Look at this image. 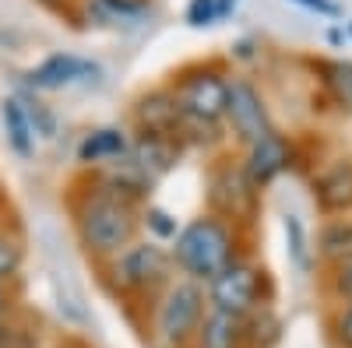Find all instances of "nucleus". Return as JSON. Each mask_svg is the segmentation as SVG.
<instances>
[{"mask_svg": "<svg viewBox=\"0 0 352 348\" xmlns=\"http://www.w3.org/2000/svg\"><path fill=\"white\" fill-rule=\"evenodd\" d=\"M46 4H56V0H46Z\"/></svg>", "mask_w": 352, "mask_h": 348, "instance_id": "obj_30", "label": "nucleus"}, {"mask_svg": "<svg viewBox=\"0 0 352 348\" xmlns=\"http://www.w3.org/2000/svg\"><path fill=\"white\" fill-rule=\"evenodd\" d=\"M144 222H148L152 229H155V236H162V240H176V222H169V215L162 211V208H148L144 211Z\"/></svg>", "mask_w": 352, "mask_h": 348, "instance_id": "obj_25", "label": "nucleus"}, {"mask_svg": "<svg viewBox=\"0 0 352 348\" xmlns=\"http://www.w3.org/2000/svg\"><path fill=\"white\" fill-rule=\"evenodd\" d=\"M141 134H159V137H173L180 141V106H176L173 92H152L144 95L134 109Z\"/></svg>", "mask_w": 352, "mask_h": 348, "instance_id": "obj_12", "label": "nucleus"}, {"mask_svg": "<svg viewBox=\"0 0 352 348\" xmlns=\"http://www.w3.org/2000/svg\"><path fill=\"white\" fill-rule=\"evenodd\" d=\"M204 313H208V292L197 281H190V278L169 281L162 299H159V310H155L159 345L162 348H184L187 341H194Z\"/></svg>", "mask_w": 352, "mask_h": 348, "instance_id": "obj_3", "label": "nucleus"}, {"mask_svg": "<svg viewBox=\"0 0 352 348\" xmlns=\"http://www.w3.org/2000/svg\"><path fill=\"white\" fill-rule=\"evenodd\" d=\"M0 124H4L11 152L18 159H32V152H36V130H32V120H28L21 99H4V102H0Z\"/></svg>", "mask_w": 352, "mask_h": 348, "instance_id": "obj_15", "label": "nucleus"}, {"mask_svg": "<svg viewBox=\"0 0 352 348\" xmlns=\"http://www.w3.org/2000/svg\"><path fill=\"white\" fill-rule=\"evenodd\" d=\"M331 292L338 299H352V257L338 260V264H331Z\"/></svg>", "mask_w": 352, "mask_h": 348, "instance_id": "obj_23", "label": "nucleus"}, {"mask_svg": "<svg viewBox=\"0 0 352 348\" xmlns=\"http://www.w3.org/2000/svg\"><path fill=\"white\" fill-rule=\"evenodd\" d=\"M21 106H25L28 120H32V130H36L39 137H53V134H56V120H53V113H50L43 102H28V99H21Z\"/></svg>", "mask_w": 352, "mask_h": 348, "instance_id": "obj_21", "label": "nucleus"}, {"mask_svg": "<svg viewBox=\"0 0 352 348\" xmlns=\"http://www.w3.org/2000/svg\"><path fill=\"white\" fill-rule=\"evenodd\" d=\"M324 81H328V89L335 92L338 102L352 106V64H345V60L328 64V67H324Z\"/></svg>", "mask_w": 352, "mask_h": 348, "instance_id": "obj_20", "label": "nucleus"}, {"mask_svg": "<svg viewBox=\"0 0 352 348\" xmlns=\"http://www.w3.org/2000/svg\"><path fill=\"white\" fill-rule=\"evenodd\" d=\"M169 253H173V264L190 281L208 285L215 275H222L236 260V229L219 215L190 218L176 232Z\"/></svg>", "mask_w": 352, "mask_h": 348, "instance_id": "obj_2", "label": "nucleus"}, {"mask_svg": "<svg viewBox=\"0 0 352 348\" xmlns=\"http://www.w3.org/2000/svg\"><path fill=\"white\" fill-rule=\"evenodd\" d=\"M173 253L166 246H159L155 240L148 243H131L120 257L109 260V271L113 281L124 288V292L144 296V292H155V288H166L173 281Z\"/></svg>", "mask_w": 352, "mask_h": 348, "instance_id": "obj_4", "label": "nucleus"}, {"mask_svg": "<svg viewBox=\"0 0 352 348\" xmlns=\"http://www.w3.org/2000/svg\"><path fill=\"white\" fill-rule=\"evenodd\" d=\"M285 240H289V257L303 275L310 271V246H307V229L300 215H285Z\"/></svg>", "mask_w": 352, "mask_h": 348, "instance_id": "obj_18", "label": "nucleus"}, {"mask_svg": "<svg viewBox=\"0 0 352 348\" xmlns=\"http://www.w3.org/2000/svg\"><path fill=\"white\" fill-rule=\"evenodd\" d=\"M208 205H212V215L226 218L229 225L254 215V208H257V187L250 183L243 165L222 162V165L212 169V176H208Z\"/></svg>", "mask_w": 352, "mask_h": 348, "instance_id": "obj_7", "label": "nucleus"}, {"mask_svg": "<svg viewBox=\"0 0 352 348\" xmlns=\"http://www.w3.org/2000/svg\"><path fill=\"white\" fill-rule=\"evenodd\" d=\"M232 8H236V0H219V14H229Z\"/></svg>", "mask_w": 352, "mask_h": 348, "instance_id": "obj_28", "label": "nucleus"}, {"mask_svg": "<svg viewBox=\"0 0 352 348\" xmlns=\"http://www.w3.org/2000/svg\"><path fill=\"white\" fill-rule=\"evenodd\" d=\"M226 124H229L232 134H236V141H243V144H254L264 134H272V120H268V109H264V99H261V92L254 89V84L243 81V78L229 81Z\"/></svg>", "mask_w": 352, "mask_h": 348, "instance_id": "obj_8", "label": "nucleus"}, {"mask_svg": "<svg viewBox=\"0 0 352 348\" xmlns=\"http://www.w3.org/2000/svg\"><path fill=\"white\" fill-rule=\"evenodd\" d=\"M173 99L180 106L184 120H197V124H222L226 120V99H229V78H222L219 71H187L180 81L173 84Z\"/></svg>", "mask_w": 352, "mask_h": 348, "instance_id": "obj_5", "label": "nucleus"}, {"mask_svg": "<svg viewBox=\"0 0 352 348\" xmlns=\"http://www.w3.org/2000/svg\"><path fill=\"white\" fill-rule=\"evenodd\" d=\"M8 310H11V299H8V292H4V285H0V324H4Z\"/></svg>", "mask_w": 352, "mask_h": 348, "instance_id": "obj_27", "label": "nucleus"}, {"mask_svg": "<svg viewBox=\"0 0 352 348\" xmlns=\"http://www.w3.org/2000/svg\"><path fill=\"white\" fill-rule=\"evenodd\" d=\"M127 152H131V137L120 127H102V130H92L81 141L78 162H85V165H109L116 159H124Z\"/></svg>", "mask_w": 352, "mask_h": 348, "instance_id": "obj_14", "label": "nucleus"}, {"mask_svg": "<svg viewBox=\"0 0 352 348\" xmlns=\"http://www.w3.org/2000/svg\"><path fill=\"white\" fill-rule=\"evenodd\" d=\"M261 285L264 271L250 260H232V264L208 281V306L229 316H247L261 306Z\"/></svg>", "mask_w": 352, "mask_h": 348, "instance_id": "obj_6", "label": "nucleus"}, {"mask_svg": "<svg viewBox=\"0 0 352 348\" xmlns=\"http://www.w3.org/2000/svg\"><path fill=\"white\" fill-rule=\"evenodd\" d=\"M131 159L144 169V176H152L159 183L180 162V141L159 137V134H138V141H131Z\"/></svg>", "mask_w": 352, "mask_h": 348, "instance_id": "obj_13", "label": "nucleus"}, {"mask_svg": "<svg viewBox=\"0 0 352 348\" xmlns=\"http://www.w3.org/2000/svg\"><path fill=\"white\" fill-rule=\"evenodd\" d=\"M292 4H300L307 11H317V14H324V18H338L342 8L335 4V0H292Z\"/></svg>", "mask_w": 352, "mask_h": 348, "instance_id": "obj_26", "label": "nucleus"}, {"mask_svg": "<svg viewBox=\"0 0 352 348\" xmlns=\"http://www.w3.org/2000/svg\"><path fill=\"white\" fill-rule=\"evenodd\" d=\"M292 162V144L282 137V134H264L261 141L247 144V159H243V172L250 176V183L261 190V187H268L275 183L282 172L289 169Z\"/></svg>", "mask_w": 352, "mask_h": 348, "instance_id": "obj_10", "label": "nucleus"}, {"mask_svg": "<svg viewBox=\"0 0 352 348\" xmlns=\"http://www.w3.org/2000/svg\"><path fill=\"white\" fill-rule=\"evenodd\" d=\"M331 338L338 348H352V299L338 310V316L331 321Z\"/></svg>", "mask_w": 352, "mask_h": 348, "instance_id": "obj_24", "label": "nucleus"}, {"mask_svg": "<svg viewBox=\"0 0 352 348\" xmlns=\"http://www.w3.org/2000/svg\"><path fill=\"white\" fill-rule=\"evenodd\" d=\"M50 348H74V345H50Z\"/></svg>", "mask_w": 352, "mask_h": 348, "instance_id": "obj_29", "label": "nucleus"}, {"mask_svg": "<svg viewBox=\"0 0 352 348\" xmlns=\"http://www.w3.org/2000/svg\"><path fill=\"white\" fill-rule=\"evenodd\" d=\"M222 14H219V0H190L187 4V25L194 28H204V25H215Z\"/></svg>", "mask_w": 352, "mask_h": 348, "instance_id": "obj_22", "label": "nucleus"}, {"mask_svg": "<svg viewBox=\"0 0 352 348\" xmlns=\"http://www.w3.org/2000/svg\"><path fill=\"white\" fill-rule=\"evenodd\" d=\"M74 229H78V240H81L88 257L113 260L131 243H138L141 211H138L134 200L113 194L106 187H96V190H88L85 200L78 205Z\"/></svg>", "mask_w": 352, "mask_h": 348, "instance_id": "obj_1", "label": "nucleus"}, {"mask_svg": "<svg viewBox=\"0 0 352 348\" xmlns=\"http://www.w3.org/2000/svg\"><path fill=\"white\" fill-rule=\"evenodd\" d=\"M317 253L324 260H331V264L352 257V222L349 218L328 222L324 229H320V236H317Z\"/></svg>", "mask_w": 352, "mask_h": 348, "instance_id": "obj_17", "label": "nucleus"}, {"mask_svg": "<svg viewBox=\"0 0 352 348\" xmlns=\"http://www.w3.org/2000/svg\"><path fill=\"white\" fill-rule=\"evenodd\" d=\"M21 260H25V246L8 232H0V285L21 271Z\"/></svg>", "mask_w": 352, "mask_h": 348, "instance_id": "obj_19", "label": "nucleus"}, {"mask_svg": "<svg viewBox=\"0 0 352 348\" xmlns=\"http://www.w3.org/2000/svg\"><path fill=\"white\" fill-rule=\"evenodd\" d=\"M99 78V64L92 60H81L74 53H53L39 67L28 71V84L39 92H60V89H71L78 81H96Z\"/></svg>", "mask_w": 352, "mask_h": 348, "instance_id": "obj_9", "label": "nucleus"}, {"mask_svg": "<svg viewBox=\"0 0 352 348\" xmlns=\"http://www.w3.org/2000/svg\"><path fill=\"white\" fill-rule=\"evenodd\" d=\"M243 345V316H229L208 306L197 331V348H240Z\"/></svg>", "mask_w": 352, "mask_h": 348, "instance_id": "obj_16", "label": "nucleus"}, {"mask_svg": "<svg viewBox=\"0 0 352 348\" xmlns=\"http://www.w3.org/2000/svg\"><path fill=\"white\" fill-rule=\"evenodd\" d=\"M314 200L324 215L352 211V159H338L314 176Z\"/></svg>", "mask_w": 352, "mask_h": 348, "instance_id": "obj_11", "label": "nucleus"}, {"mask_svg": "<svg viewBox=\"0 0 352 348\" xmlns=\"http://www.w3.org/2000/svg\"><path fill=\"white\" fill-rule=\"evenodd\" d=\"M349 32H352V25H349Z\"/></svg>", "mask_w": 352, "mask_h": 348, "instance_id": "obj_31", "label": "nucleus"}]
</instances>
